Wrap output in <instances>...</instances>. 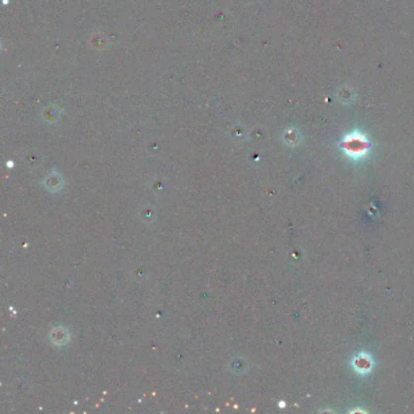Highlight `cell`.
Returning a JSON list of instances; mask_svg holds the SVG:
<instances>
[{
	"instance_id": "obj_2",
	"label": "cell",
	"mask_w": 414,
	"mask_h": 414,
	"mask_svg": "<svg viewBox=\"0 0 414 414\" xmlns=\"http://www.w3.org/2000/svg\"><path fill=\"white\" fill-rule=\"evenodd\" d=\"M354 368L357 373H361V374H365V373L370 372L373 368V362L372 359H370L368 355L361 354L359 356L355 357L354 360Z\"/></svg>"
},
{
	"instance_id": "obj_1",
	"label": "cell",
	"mask_w": 414,
	"mask_h": 414,
	"mask_svg": "<svg viewBox=\"0 0 414 414\" xmlns=\"http://www.w3.org/2000/svg\"><path fill=\"white\" fill-rule=\"evenodd\" d=\"M341 149L348 157L360 159L367 155L368 151H369V141L364 134L360 133V131H352L343 139Z\"/></svg>"
}]
</instances>
